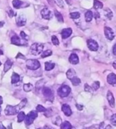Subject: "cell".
<instances>
[{
	"mask_svg": "<svg viewBox=\"0 0 116 129\" xmlns=\"http://www.w3.org/2000/svg\"><path fill=\"white\" fill-rule=\"evenodd\" d=\"M27 103V100L24 99L21 101L19 104L16 105V106H11V105H7L5 109V114L6 115H14L18 113V111L26 106Z\"/></svg>",
	"mask_w": 116,
	"mask_h": 129,
	"instance_id": "1",
	"label": "cell"
},
{
	"mask_svg": "<svg viewBox=\"0 0 116 129\" xmlns=\"http://www.w3.org/2000/svg\"><path fill=\"white\" fill-rule=\"evenodd\" d=\"M43 47L44 46L42 43H33L32 44V46L30 47V53L33 55H38L42 53Z\"/></svg>",
	"mask_w": 116,
	"mask_h": 129,
	"instance_id": "2",
	"label": "cell"
},
{
	"mask_svg": "<svg viewBox=\"0 0 116 129\" xmlns=\"http://www.w3.org/2000/svg\"><path fill=\"white\" fill-rule=\"evenodd\" d=\"M41 63L37 59H28L26 61V67L29 70H37L40 68Z\"/></svg>",
	"mask_w": 116,
	"mask_h": 129,
	"instance_id": "3",
	"label": "cell"
},
{
	"mask_svg": "<svg viewBox=\"0 0 116 129\" xmlns=\"http://www.w3.org/2000/svg\"><path fill=\"white\" fill-rule=\"evenodd\" d=\"M71 92V88L67 85H62L59 89L57 90L58 96H60L61 98L67 97Z\"/></svg>",
	"mask_w": 116,
	"mask_h": 129,
	"instance_id": "4",
	"label": "cell"
},
{
	"mask_svg": "<svg viewBox=\"0 0 116 129\" xmlns=\"http://www.w3.org/2000/svg\"><path fill=\"white\" fill-rule=\"evenodd\" d=\"M37 117V112L35 111H31L30 112L26 115V118H25V123L26 125H30L33 123L35 119Z\"/></svg>",
	"mask_w": 116,
	"mask_h": 129,
	"instance_id": "5",
	"label": "cell"
},
{
	"mask_svg": "<svg viewBox=\"0 0 116 129\" xmlns=\"http://www.w3.org/2000/svg\"><path fill=\"white\" fill-rule=\"evenodd\" d=\"M104 34L106 38L108 40H113L115 38V33L113 31V30L108 27V26H105L104 27Z\"/></svg>",
	"mask_w": 116,
	"mask_h": 129,
	"instance_id": "6",
	"label": "cell"
},
{
	"mask_svg": "<svg viewBox=\"0 0 116 129\" xmlns=\"http://www.w3.org/2000/svg\"><path fill=\"white\" fill-rule=\"evenodd\" d=\"M87 44L88 48H89L91 51H93V52L97 51L99 48L98 43L96 41H95L94 39H88L87 41Z\"/></svg>",
	"mask_w": 116,
	"mask_h": 129,
	"instance_id": "7",
	"label": "cell"
},
{
	"mask_svg": "<svg viewBox=\"0 0 116 129\" xmlns=\"http://www.w3.org/2000/svg\"><path fill=\"white\" fill-rule=\"evenodd\" d=\"M42 93L44 95V96L46 97L48 100H49L51 101L53 100V91H52V90H51L49 87H44L43 91H42Z\"/></svg>",
	"mask_w": 116,
	"mask_h": 129,
	"instance_id": "8",
	"label": "cell"
},
{
	"mask_svg": "<svg viewBox=\"0 0 116 129\" xmlns=\"http://www.w3.org/2000/svg\"><path fill=\"white\" fill-rule=\"evenodd\" d=\"M41 15H42V18L49 20L53 17V13L51 12V11H49L48 8H44L43 10H42L41 11Z\"/></svg>",
	"mask_w": 116,
	"mask_h": 129,
	"instance_id": "9",
	"label": "cell"
},
{
	"mask_svg": "<svg viewBox=\"0 0 116 129\" xmlns=\"http://www.w3.org/2000/svg\"><path fill=\"white\" fill-rule=\"evenodd\" d=\"M11 43L14 44V45H17V46H23L26 44L25 43H22L21 39H20L17 35H14L11 37Z\"/></svg>",
	"mask_w": 116,
	"mask_h": 129,
	"instance_id": "10",
	"label": "cell"
},
{
	"mask_svg": "<svg viewBox=\"0 0 116 129\" xmlns=\"http://www.w3.org/2000/svg\"><path fill=\"white\" fill-rule=\"evenodd\" d=\"M16 23H17V25L18 26H23L26 25V17L24 15H19L17 17V19H16Z\"/></svg>",
	"mask_w": 116,
	"mask_h": 129,
	"instance_id": "11",
	"label": "cell"
},
{
	"mask_svg": "<svg viewBox=\"0 0 116 129\" xmlns=\"http://www.w3.org/2000/svg\"><path fill=\"white\" fill-rule=\"evenodd\" d=\"M12 4H13V6L16 9H19L21 7H24V6H27L28 4L25 5L26 3H24L23 2L20 1V0H14L12 2Z\"/></svg>",
	"mask_w": 116,
	"mask_h": 129,
	"instance_id": "12",
	"label": "cell"
},
{
	"mask_svg": "<svg viewBox=\"0 0 116 129\" xmlns=\"http://www.w3.org/2000/svg\"><path fill=\"white\" fill-rule=\"evenodd\" d=\"M107 100L109 102V104L111 105V107H115V98H114V96L113 94L111 91H109L107 92Z\"/></svg>",
	"mask_w": 116,
	"mask_h": 129,
	"instance_id": "13",
	"label": "cell"
},
{
	"mask_svg": "<svg viewBox=\"0 0 116 129\" xmlns=\"http://www.w3.org/2000/svg\"><path fill=\"white\" fill-rule=\"evenodd\" d=\"M61 110L64 113V115H67V116H70L72 115V110H71V107H69V105L68 104H63L62 105V107H61Z\"/></svg>",
	"mask_w": 116,
	"mask_h": 129,
	"instance_id": "14",
	"label": "cell"
},
{
	"mask_svg": "<svg viewBox=\"0 0 116 129\" xmlns=\"http://www.w3.org/2000/svg\"><path fill=\"white\" fill-rule=\"evenodd\" d=\"M107 82L111 85H115L116 84V75L115 73H111L107 76Z\"/></svg>",
	"mask_w": 116,
	"mask_h": 129,
	"instance_id": "15",
	"label": "cell"
},
{
	"mask_svg": "<svg viewBox=\"0 0 116 129\" xmlns=\"http://www.w3.org/2000/svg\"><path fill=\"white\" fill-rule=\"evenodd\" d=\"M72 30L71 28H65L62 31H61V36H62V39H67L72 35Z\"/></svg>",
	"mask_w": 116,
	"mask_h": 129,
	"instance_id": "16",
	"label": "cell"
},
{
	"mask_svg": "<svg viewBox=\"0 0 116 129\" xmlns=\"http://www.w3.org/2000/svg\"><path fill=\"white\" fill-rule=\"evenodd\" d=\"M69 62L70 63L72 64H74V65H76L78 63H79V57L76 55V54H71V55L69 56Z\"/></svg>",
	"mask_w": 116,
	"mask_h": 129,
	"instance_id": "17",
	"label": "cell"
},
{
	"mask_svg": "<svg viewBox=\"0 0 116 129\" xmlns=\"http://www.w3.org/2000/svg\"><path fill=\"white\" fill-rule=\"evenodd\" d=\"M13 65V62L11 59H7L6 61V63L4 64V72H7L11 68V67Z\"/></svg>",
	"mask_w": 116,
	"mask_h": 129,
	"instance_id": "18",
	"label": "cell"
},
{
	"mask_svg": "<svg viewBox=\"0 0 116 129\" xmlns=\"http://www.w3.org/2000/svg\"><path fill=\"white\" fill-rule=\"evenodd\" d=\"M19 80H20L19 75L15 73V72H14L13 75H12V76H11V83L13 84H14V83H17L18 82H19Z\"/></svg>",
	"mask_w": 116,
	"mask_h": 129,
	"instance_id": "19",
	"label": "cell"
},
{
	"mask_svg": "<svg viewBox=\"0 0 116 129\" xmlns=\"http://www.w3.org/2000/svg\"><path fill=\"white\" fill-rule=\"evenodd\" d=\"M92 18H93V13L91 11H87L85 13V20H86V22L87 23L91 22Z\"/></svg>",
	"mask_w": 116,
	"mask_h": 129,
	"instance_id": "20",
	"label": "cell"
},
{
	"mask_svg": "<svg viewBox=\"0 0 116 129\" xmlns=\"http://www.w3.org/2000/svg\"><path fill=\"white\" fill-rule=\"evenodd\" d=\"M76 72H75V70L73 69H69V71L67 72L66 73V76H67V78L69 79H72V78L76 77Z\"/></svg>",
	"mask_w": 116,
	"mask_h": 129,
	"instance_id": "21",
	"label": "cell"
},
{
	"mask_svg": "<svg viewBox=\"0 0 116 129\" xmlns=\"http://www.w3.org/2000/svg\"><path fill=\"white\" fill-rule=\"evenodd\" d=\"M45 70L46 71H51L52 69L54 68V67H55V63H53V62H51V61H49V62H45Z\"/></svg>",
	"mask_w": 116,
	"mask_h": 129,
	"instance_id": "22",
	"label": "cell"
},
{
	"mask_svg": "<svg viewBox=\"0 0 116 129\" xmlns=\"http://www.w3.org/2000/svg\"><path fill=\"white\" fill-rule=\"evenodd\" d=\"M72 124L69 121H64V123L60 124V129H72Z\"/></svg>",
	"mask_w": 116,
	"mask_h": 129,
	"instance_id": "23",
	"label": "cell"
},
{
	"mask_svg": "<svg viewBox=\"0 0 116 129\" xmlns=\"http://www.w3.org/2000/svg\"><path fill=\"white\" fill-rule=\"evenodd\" d=\"M103 7V4L99 0H94V8L95 9H102Z\"/></svg>",
	"mask_w": 116,
	"mask_h": 129,
	"instance_id": "24",
	"label": "cell"
},
{
	"mask_svg": "<svg viewBox=\"0 0 116 129\" xmlns=\"http://www.w3.org/2000/svg\"><path fill=\"white\" fill-rule=\"evenodd\" d=\"M104 14H105V16L107 17L108 19H111L112 17H113V13H112V11L108 8H106L104 10Z\"/></svg>",
	"mask_w": 116,
	"mask_h": 129,
	"instance_id": "25",
	"label": "cell"
},
{
	"mask_svg": "<svg viewBox=\"0 0 116 129\" xmlns=\"http://www.w3.org/2000/svg\"><path fill=\"white\" fill-rule=\"evenodd\" d=\"M26 118V114L23 112V111H19L18 114V123H21L23 120H25Z\"/></svg>",
	"mask_w": 116,
	"mask_h": 129,
	"instance_id": "26",
	"label": "cell"
},
{
	"mask_svg": "<svg viewBox=\"0 0 116 129\" xmlns=\"http://www.w3.org/2000/svg\"><path fill=\"white\" fill-rule=\"evenodd\" d=\"M33 88V86L31 83H26V84H24V86H23V89L25 91H26V92H29V91H32Z\"/></svg>",
	"mask_w": 116,
	"mask_h": 129,
	"instance_id": "27",
	"label": "cell"
},
{
	"mask_svg": "<svg viewBox=\"0 0 116 129\" xmlns=\"http://www.w3.org/2000/svg\"><path fill=\"white\" fill-rule=\"evenodd\" d=\"M54 14H55V16H56V18H57V19L58 20V21L60 22V23H63L64 22L62 15H61L60 12H58L57 11H54Z\"/></svg>",
	"mask_w": 116,
	"mask_h": 129,
	"instance_id": "28",
	"label": "cell"
},
{
	"mask_svg": "<svg viewBox=\"0 0 116 129\" xmlns=\"http://www.w3.org/2000/svg\"><path fill=\"white\" fill-rule=\"evenodd\" d=\"M71 80H72V85H74V86H78L81 82L80 79H79V78H77L76 76L72 78Z\"/></svg>",
	"mask_w": 116,
	"mask_h": 129,
	"instance_id": "29",
	"label": "cell"
},
{
	"mask_svg": "<svg viewBox=\"0 0 116 129\" xmlns=\"http://www.w3.org/2000/svg\"><path fill=\"white\" fill-rule=\"evenodd\" d=\"M100 82H99V81H95V82L93 83L92 86H91V89L94 90V91H96L100 88Z\"/></svg>",
	"mask_w": 116,
	"mask_h": 129,
	"instance_id": "30",
	"label": "cell"
},
{
	"mask_svg": "<svg viewBox=\"0 0 116 129\" xmlns=\"http://www.w3.org/2000/svg\"><path fill=\"white\" fill-rule=\"evenodd\" d=\"M70 17H71V19H79L80 17V14L79 12H72L70 14Z\"/></svg>",
	"mask_w": 116,
	"mask_h": 129,
	"instance_id": "31",
	"label": "cell"
},
{
	"mask_svg": "<svg viewBox=\"0 0 116 129\" xmlns=\"http://www.w3.org/2000/svg\"><path fill=\"white\" fill-rule=\"evenodd\" d=\"M52 51H50V50H47L45 51V52H44L42 53V58H45V57H49L50 55H52Z\"/></svg>",
	"mask_w": 116,
	"mask_h": 129,
	"instance_id": "32",
	"label": "cell"
},
{
	"mask_svg": "<svg viewBox=\"0 0 116 129\" xmlns=\"http://www.w3.org/2000/svg\"><path fill=\"white\" fill-rule=\"evenodd\" d=\"M36 110L37 111H38V112H45L46 111V108L45 107H43L42 105H37L36 107Z\"/></svg>",
	"mask_w": 116,
	"mask_h": 129,
	"instance_id": "33",
	"label": "cell"
},
{
	"mask_svg": "<svg viewBox=\"0 0 116 129\" xmlns=\"http://www.w3.org/2000/svg\"><path fill=\"white\" fill-rule=\"evenodd\" d=\"M52 43L54 44V45L57 46L58 44H59V40H58L57 37L56 35H53L52 36Z\"/></svg>",
	"mask_w": 116,
	"mask_h": 129,
	"instance_id": "34",
	"label": "cell"
},
{
	"mask_svg": "<svg viewBox=\"0 0 116 129\" xmlns=\"http://www.w3.org/2000/svg\"><path fill=\"white\" fill-rule=\"evenodd\" d=\"M53 124L57 125V126H60V125L61 124V118L60 116H57L56 118V120L53 121Z\"/></svg>",
	"mask_w": 116,
	"mask_h": 129,
	"instance_id": "35",
	"label": "cell"
},
{
	"mask_svg": "<svg viewBox=\"0 0 116 129\" xmlns=\"http://www.w3.org/2000/svg\"><path fill=\"white\" fill-rule=\"evenodd\" d=\"M20 35H21L22 39H23L24 40H25V41H27V40H29V36L27 35L24 31H21V33H20Z\"/></svg>",
	"mask_w": 116,
	"mask_h": 129,
	"instance_id": "36",
	"label": "cell"
},
{
	"mask_svg": "<svg viewBox=\"0 0 116 129\" xmlns=\"http://www.w3.org/2000/svg\"><path fill=\"white\" fill-rule=\"evenodd\" d=\"M111 122L113 125H115L116 126V114H114L111 117Z\"/></svg>",
	"mask_w": 116,
	"mask_h": 129,
	"instance_id": "37",
	"label": "cell"
},
{
	"mask_svg": "<svg viewBox=\"0 0 116 129\" xmlns=\"http://www.w3.org/2000/svg\"><path fill=\"white\" fill-rule=\"evenodd\" d=\"M56 2V3L57 4V6H59L60 7H63L64 4H63V1L62 0H54Z\"/></svg>",
	"mask_w": 116,
	"mask_h": 129,
	"instance_id": "38",
	"label": "cell"
},
{
	"mask_svg": "<svg viewBox=\"0 0 116 129\" xmlns=\"http://www.w3.org/2000/svg\"><path fill=\"white\" fill-rule=\"evenodd\" d=\"M84 90L86 91H91V87H90L87 83H85L84 85Z\"/></svg>",
	"mask_w": 116,
	"mask_h": 129,
	"instance_id": "39",
	"label": "cell"
},
{
	"mask_svg": "<svg viewBox=\"0 0 116 129\" xmlns=\"http://www.w3.org/2000/svg\"><path fill=\"white\" fill-rule=\"evenodd\" d=\"M8 13H9V16H10V17H13V16H14V15H15V14H14V12L11 9H10V10H9Z\"/></svg>",
	"mask_w": 116,
	"mask_h": 129,
	"instance_id": "40",
	"label": "cell"
},
{
	"mask_svg": "<svg viewBox=\"0 0 116 129\" xmlns=\"http://www.w3.org/2000/svg\"><path fill=\"white\" fill-rule=\"evenodd\" d=\"M16 58H17V59H18V58H22V59H26V57L24 56L22 54H21V53H18V55L16 56Z\"/></svg>",
	"mask_w": 116,
	"mask_h": 129,
	"instance_id": "41",
	"label": "cell"
},
{
	"mask_svg": "<svg viewBox=\"0 0 116 129\" xmlns=\"http://www.w3.org/2000/svg\"><path fill=\"white\" fill-rule=\"evenodd\" d=\"M76 107L78 108V110H82L83 109V106H82V105H79V104H76Z\"/></svg>",
	"mask_w": 116,
	"mask_h": 129,
	"instance_id": "42",
	"label": "cell"
},
{
	"mask_svg": "<svg viewBox=\"0 0 116 129\" xmlns=\"http://www.w3.org/2000/svg\"><path fill=\"white\" fill-rule=\"evenodd\" d=\"M113 54L115 55H116V44H115L113 47Z\"/></svg>",
	"mask_w": 116,
	"mask_h": 129,
	"instance_id": "43",
	"label": "cell"
},
{
	"mask_svg": "<svg viewBox=\"0 0 116 129\" xmlns=\"http://www.w3.org/2000/svg\"><path fill=\"white\" fill-rule=\"evenodd\" d=\"M95 19H99V18H100V13H98V12H96V13H95Z\"/></svg>",
	"mask_w": 116,
	"mask_h": 129,
	"instance_id": "44",
	"label": "cell"
},
{
	"mask_svg": "<svg viewBox=\"0 0 116 129\" xmlns=\"http://www.w3.org/2000/svg\"><path fill=\"white\" fill-rule=\"evenodd\" d=\"M0 129H6L4 126H3V124H2V122H0Z\"/></svg>",
	"mask_w": 116,
	"mask_h": 129,
	"instance_id": "45",
	"label": "cell"
},
{
	"mask_svg": "<svg viewBox=\"0 0 116 129\" xmlns=\"http://www.w3.org/2000/svg\"><path fill=\"white\" fill-rule=\"evenodd\" d=\"M65 1L67 2V3L69 5H71L72 4V0H65Z\"/></svg>",
	"mask_w": 116,
	"mask_h": 129,
	"instance_id": "46",
	"label": "cell"
},
{
	"mask_svg": "<svg viewBox=\"0 0 116 129\" xmlns=\"http://www.w3.org/2000/svg\"><path fill=\"white\" fill-rule=\"evenodd\" d=\"M3 25H4V22H3V21L0 22V27H2V26Z\"/></svg>",
	"mask_w": 116,
	"mask_h": 129,
	"instance_id": "47",
	"label": "cell"
},
{
	"mask_svg": "<svg viewBox=\"0 0 116 129\" xmlns=\"http://www.w3.org/2000/svg\"><path fill=\"white\" fill-rule=\"evenodd\" d=\"M48 1H49V3L51 5V6H53V1L52 0H48Z\"/></svg>",
	"mask_w": 116,
	"mask_h": 129,
	"instance_id": "48",
	"label": "cell"
},
{
	"mask_svg": "<svg viewBox=\"0 0 116 129\" xmlns=\"http://www.w3.org/2000/svg\"><path fill=\"white\" fill-rule=\"evenodd\" d=\"M113 67L115 69H116V61H115V62L113 63Z\"/></svg>",
	"mask_w": 116,
	"mask_h": 129,
	"instance_id": "49",
	"label": "cell"
},
{
	"mask_svg": "<svg viewBox=\"0 0 116 129\" xmlns=\"http://www.w3.org/2000/svg\"><path fill=\"white\" fill-rule=\"evenodd\" d=\"M2 96H0V104H2Z\"/></svg>",
	"mask_w": 116,
	"mask_h": 129,
	"instance_id": "50",
	"label": "cell"
},
{
	"mask_svg": "<svg viewBox=\"0 0 116 129\" xmlns=\"http://www.w3.org/2000/svg\"><path fill=\"white\" fill-rule=\"evenodd\" d=\"M1 105V104H0ZM1 111H2V107H1V106H0V114H1Z\"/></svg>",
	"mask_w": 116,
	"mask_h": 129,
	"instance_id": "51",
	"label": "cell"
},
{
	"mask_svg": "<svg viewBox=\"0 0 116 129\" xmlns=\"http://www.w3.org/2000/svg\"><path fill=\"white\" fill-rule=\"evenodd\" d=\"M2 51H0V55H2Z\"/></svg>",
	"mask_w": 116,
	"mask_h": 129,
	"instance_id": "52",
	"label": "cell"
},
{
	"mask_svg": "<svg viewBox=\"0 0 116 129\" xmlns=\"http://www.w3.org/2000/svg\"><path fill=\"white\" fill-rule=\"evenodd\" d=\"M1 64H2V63H1V62H0V66H1Z\"/></svg>",
	"mask_w": 116,
	"mask_h": 129,
	"instance_id": "53",
	"label": "cell"
},
{
	"mask_svg": "<svg viewBox=\"0 0 116 129\" xmlns=\"http://www.w3.org/2000/svg\"><path fill=\"white\" fill-rule=\"evenodd\" d=\"M38 129H42V128H38Z\"/></svg>",
	"mask_w": 116,
	"mask_h": 129,
	"instance_id": "54",
	"label": "cell"
}]
</instances>
